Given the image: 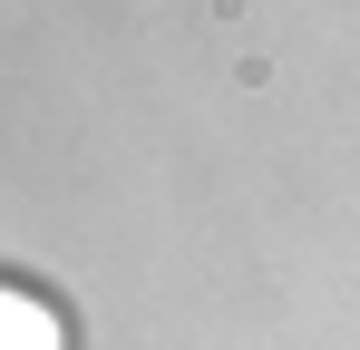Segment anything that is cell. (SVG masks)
<instances>
[{
    "instance_id": "6da1fadb",
    "label": "cell",
    "mask_w": 360,
    "mask_h": 350,
    "mask_svg": "<svg viewBox=\"0 0 360 350\" xmlns=\"http://www.w3.org/2000/svg\"><path fill=\"white\" fill-rule=\"evenodd\" d=\"M0 350H59V311H49L39 292L0 283Z\"/></svg>"
}]
</instances>
